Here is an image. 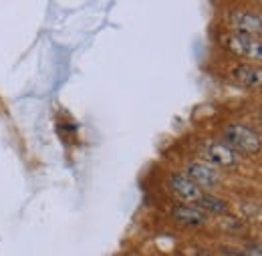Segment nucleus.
Segmentation results:
<instances>
[{
    "label": "nucleus",
    "mask_w": 262,
    "mask_h": 256,
    "mask_svg": "<svg viewBox=\"0 0 262 256\" xmlns=\"http://www.w3.org/2000/svg\"><path fill=\"white\" fill-rule=\"evenodd\" d=\"M222 141L228 145L230 150H234L238 156H254L258 154L262 147L260 135L254 129L246 127L242 123H230L228 127L224 129Z\"/></svg>",
    "instance_id": "1"
},
{
    "label": "nucleus",
    "mask_w": 262,
    "mask_h": 256,
    "mask_svg": "<svg viewBox=\"0 0 262 256\" xmlns=\"http://www.w3.org/2000/svg\"><path fill=\"white\" fill-rule=\"evenodd\" d=\"M222 42H224V47L228 49L230 53H234L236 57L262 63V38H258V36H246V34L230 32V34L224 36Z\"/></svg>",
    "instance_id": "2"
},
{
    "label": "nucleus",
    "mask_w": 262,
    "mask_h": 256,
    "mask_svg": "<svg viewBox=\"0 0 262 256\" xmlns=\"http://www.w3.org/2000/svg\"><path fill=\"white\" fill-rule=\"evenodd\" d=\"M202 156H204V161L214 165L216 169L218 167H234L238 165L240 161V156L230 150L224 141H214V139H208L204 141L202 145Z\"/></svg>",
    "instance_id": "3"
},
{
    "label": "nucleus",
    "mask_w": 262,
    "mask_h": 256,
    "mask_svg": "<svg viewBox=\"0 0 262 256\" xmlns=\"http://www.w3.org/2000/svg\"><path fill=\"white\" fill-rule=\"evenodd\" d=\"M186 176L196 184L198 188L204 190H214L220 186V172L206 163V161H190L186 165Z\"/></svg>",
    "instance_id": "4"
},
{
    "label": "nucleus",
    "mask_w": 262,
    "mask_h": 256,
    "mask_svg": "<svg viewBox=\"0 0 262 256\" xmlns=\"http://www.w3.org/2000/svg\"><path fill=\"white\" fill-rule=\"evenodd\" d=\"M167 188L182 204H196L200 196L204 194L186 174H178V172L167 176Z\"/></svg>",
    "instance_id": "5"
},
{
    "label": "nucleus",
    "mask_w": 262,
    "mask_h": 256,
    "mask_svg": "<svg viewBox=\"0 0 262 256\" xmlns=\"http://www.w3.org/2000/svg\"><path fill=\"white\" fill-rule=\"evenodd\" d=\"M230 27L234 34L262 36V16L250 10H234L230 14Z\"/></svg>",
    "instance_id": "6"
},
{
    "label": "nucleus",
    "mask_w": 262,
    "mask_h": 256,
    "mask_svg": "<svg viewBox=\"0 0 262 256\" xmlns=\"http://www.w3.org/2000/svg\"><path fill=\"white\" fill-rule=\"evenodd\" d=\"M171 218L173 222L186 228H202L208 224V214L194 204H176L171 208Z\"/></svg>",
    "instance_id": "7"
},
{
    "label": "nucleus",
    "mask_w": 262,
    "mask_h": 256,
    "mask_svg": "<svg viewBox=\"0 0 262 256\" xmlns=\"http://www.w3.org/2000/svg\"><path fill=\"white\" fill-rule=\"evenodd\" d=\"M232 79L248 89H262V67L252 63H242L236 65L232 69Z\"/></svg>",
    "instance_id": "8"
},
{
    "label": "nucleus",
    "mask_w": 262,
    "mask_h": 256,
    "mask_svg": "<svg viewBox=\"0 0 262 256\" xmlns=\"http://www.w3.org/2000/svg\"><path fill=\"white\" fill-rule=\"evenodd\" d=\"M194 206H198V208H200L202 212H206V214H216V216L228 214V204H226L222 198H218V196L208 194V192L202 194L200 200H198Z\"/></svg>",
    "instance_id": "9"
}]
</instances>
